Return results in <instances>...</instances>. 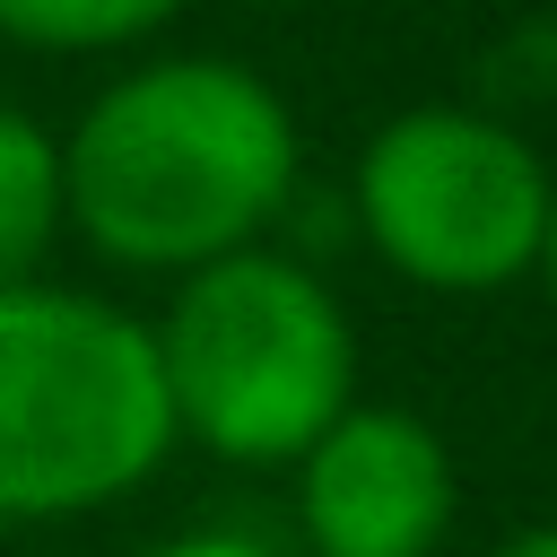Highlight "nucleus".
I'll list each match as a JSON object with an SVG mask.
<instances>
[{
    "label": "nucleus",
    "instance_id": "f257e3e1",
    "mask_svg": "<svg viewBox=\"0 0 557 557\" xmlns=\"http://www.w3.org/2000/svg\"><path fill=\"white\" fill-rule=\"evenodd\" d=\"M305 139L287 96L235 52H157L113 70L61 131V226L148 278H191L270 244L296 209Z\"/></svg>",
    "mask_w": 557,
    "mask_h": 557
},
{
    "label": "nucleus",
    "instance_id": "f03ea898",
    "mask_svg": "<svg viewBox=\"0 0 557 557\" xmlns=\"http://www.w3.org/2000/svg\"><path fill=\"white\" fill-rule=\"evenodd\" d=\"M148 339L174 444L235 470H296V453L357 400V322L339 287L278 244L174 278Z\"/></svg>",
    "mask_w": 557,
    "mask_h": 557
},
{
    "label": "nucleus",
    "instance_id": "7ed1b4c3",
    "mask_svg": "<svg viewBox=\"0 0 557 557\" xmlns=\"http://www.w3.org/2000/svg\"><path fill=\"white\" fill-rule=\"evenodd\" d=\"M174 453L157 339L131 305L26 278L0 287V522H78L139 496Z\"/></svg>",
    "mask_w": 557,
    "mask_h": 557
},
{
    "label": "nucleus",
    "instance_id": "20e7f679",
    "mask_svg": "<svg viewBox=\"0 0 557 557\" xmlns=\"http://www.w3.org/2000/svg\"><path fill=\"white\" fill-rule=\"evenodd\" d=\"M557 174L540 148L479 104L392 113L348 174V226L366 252L426 296H496L540 270Z\"/></svg>",
    "mask_w": 557,
    "mask_h": 557
},
{
    "label": "nucleus",
    "instance_id": "39448f33",
    "mask_svg": "<svg viewBox=\"0 0 557 557\" xmlns=\"http://www.w3.org/2000/svg\"><path fill=\"white\" fill-rule=\"evenodd\" d=\"M461 479L418 409L348 400L296 453V540L305 557H435Z\"/></svg>",
    "mask_w": 557,
    "mask_h": 557
},
{
    "label": "nucleus",
    "instance_id": "423d86ee",
    "mask_svg": "<svg viewBox=\"0 0 557 557\" xmlns=\"http://www.w3.org/2000/svg\"><path fill=\"white\" fill-rule=\"evenodd\" d=\"M61 235V131H44L26 104H0V287L44 278Z\"/></svg>",
    "mask_w": 557,
    "mask_h": 557
},
{
    "label": "nucleus",
    "instance_id": "0eeeda50",
    "mask_svg": "<svg viewBox=\"0 0 557 557\" xmlns=\"http://www.w3.org/2000/svg\"><path fill=\"white\" fill-rule=\"evenodd\" d=\"M191 0H0V44L87 61V52H131L157 26H174Z\"/></svg>",
    "mask_w": 557,
    "mask_h": 557
},
{
    "label": "nucleus",
    "instance_id": "6e6552de",
    "mask_svg": "<svg viewBox=\"0 0 557 557\" xmlns=\"http://www.w3.org/2000/svg\"><path fill=\"white\" fill-rule=\"evenodd\" d=\"M148 557H278L261 531H235V522H200V531H174V540H157Z\"/></svg>",
    "mask_w": 557,
    "mask_h": 557
},
{
    "label": "nucleus",
    "instance_id": "1a4fd4ad",
    "mask_svg": "<svg viewBox=\"0 0 557 557\" xmlns=\"http://www.w3.org/2000/svg\"><path fill=\"white\" fill-rule=\"evenodd\" d=\"M496 557H557V522H531V531L496 540Z\"/></svg>",
    "mask_w": 557,
    "mask_h": 557
},
{
    "label": "nucleus",
    "instance_id": "9d476101",
    "mask_svg": "<svg viewBox=\"0 0 557 557\" xmlns=\"http://www.w3.org/2000/svg\"><path fill=\"white\" fill-rule=\"evenodd\" d=\"M548 296H557V200H548V235H540V270H531Z\"/></svg>",
    "mask_w": 557,
    "mask_h": 557
}]
</instances>
